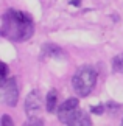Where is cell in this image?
<instances>
[{"label": "cell", "mask_w": 123, "mask_h": 126, "mask_svg": "<svg viewBox=\"0 0 123 126\" xmlns=\"http://www.w3.org/2000/svg\"><path fill=\"white\" fill-rule=\"evenodd\" d=\"M0 67H2V81H5V79H6V73H8V67H6L5 62H2Z\"/></svg>", "instance_id": "13"}, {"label": "cell", "mask_w": 123, "mask_h": 126, "mask_svg": "<svg viewBox=\"0 0 123 126\" xmlns=\"http://www.w3.org/2000/svg\"><path fill=\"white\" fill-rule=\"evenodd\" d=\"M2 125L3 126H13V120L9 118V115H3L2 117Z\"/></svg>", "instance_id": "12"}, {"label": "cell", "mask_w": 123, "mask_h": 126, "mask_svg": "<svg viewBox=\"0 0 123 126\" xmlns=\"http://www.w3.org/2000/svg\"><path fill=\"white\" fill-rule=\"evenodd\" d=\"M78 100L76 98H69L59 106V110H58V118L59 122L64 125H70L75 118V115L78 114Z\"/></svg>", "instance_id": "3"}, {"label": "cell", "mask_w": 123, "mask_h": 126, "mask_svg": "<svg viewBox=\"0 0 123 126\" xmlns=\"http://www.w3.org/2000/svg\"><path fill=\"white\" fill-rule=\"evenodd\" d=\"M42 55L48 56V58H58V59H61V58H64V51L58 45H55V44H45L42 47Z\"/></svg>", "instance_id": "6"}, {"label": "cell", "mask_w": 123, "mask_h": 126, "mask_svg": "<svg viewBox=\"0 0 123 126\" xmlns=\"http://www.w3.org/2000/svg\"><path fill=\"white\" fill-rule=\"evenodd\" d=\"M41 110H42L41 95H39L37 90H31L30 94H28L27 100H25V112L30 118H33V117H39V115H41Z\"/></svg>", "instance_id": "5"}, {"label": "cell", "mask_w": 123, "mask_h": 126, "mask_svg": "<svg viewBox=\"0 0 123 126\" xmlns=\"http://www.w3.org/2000/svg\"><path fill=\"white\" fill-rule=\"evenodd\" d=\"M90 110H92L93 114H103V112H105V106H103V104H100V106H92Z\"/></svg>", "instance_id": "11"}, {"label": "cell", "mask_w": 123, "mask_h": 126, "mask_svg": "<svg viewBox=\"0 0 123 126\" xmlns=\"http://www.w3.org/2000/svg\"><path fill=\"white\" fill-rule=\"evenodd\" d=\"M2 100L8 106H16L19 100V90H17V84L14 78L2 81Z\"/></svg>", "instance_id": "4"}, {"label": "cell", "mask_w": 123, "mask_h": 126, "mask_svg": "<svg viewBox=\"0 0 123 126\" xmlns=\"http://www.w3.org/2000/svg\"><path fill=\"white\" fill-rule=\"evenodd\" d=\"M89 125H92V122L87 117V114L83 112V110H78V114L75 115L73 122L70 123V126H89Z\"/></svg>", "instance_id": "7"}, {"label": "cell", "mask_w": 123, "mask_h": 126, "mask_svg": "<svg viewBox=\"0 0 123 126\" xmlns=\"http://www.w3.org/2000/svg\"><path fill=\"white\" fill-rule=\"evenodd\" d=\"M80 3H81V0H72L70 5H73V6H80Z\"/></svg>", "instance_id": "14"}, {"label": "cell", "mask_w": 123, "mask_h": 126, "mask_svg": "<svg viewBox=\"0 0 123 126\" xmlns=\"http://www.w3.org/2000/svg\"><path fill=\"white\" fill-rule=\"evenodd\" d=\"M27 126H42L44 125V122H42V120L41 118H37V117H33V118H30V120H28V122L25 123Z\"/></svg>", "instance_id": "10"}, {"label": "cell", "mask_w": 123, "mask_h": 126, "mask_svg": "<svg viewBox=\"0 0 123 126\" xmlns=\"http://www.w3.org/2000/svg\"><path fill=\"white\" fill-rule=\"evenodd\" d=\"M122 125H123V120H122Z\"/></svg>", "instance_id": "15"}, {"label": "cell", "mask_w": 123, "mask_h": 126, "mask_svg": "<svg viewBox=\"0 0 123 126\" xmlns=\"http://www.w3.org/2000/svg\"><path fill=\"white\" fill-rule=\"evenodd\" d=\"M112 69L115 72L123 73V55H117L114 59H112Z\"/></svg>", "instance_id": "9"}, {"label": "cell", "mask_w": 123, "mask_h": 126, "mask_svg": "<svg viewBox=\"0 0 123 126\" xmlns=\"http://www.w3.org/2000/svg\"><path fill=\"white\" fill-rule=\"evenodd\" d=\"M58 108V94L56 90H50L47 95V110L48 112H55Z\"/></svg>", "instance_id": "8"}, {"label": "cell", "mask_w": 123, "mask_h": 126, "mask_svg": "<svg viewBox=\"0 0 123 126\" xmlns=\"http://www.w3.org/2000/svg\"><path fill=\"white\" fill-rule=\"evenodd\" d=\"M97 72L90 65H81L72 78V86L80 96H87L95 87Z\"/></svg>", "instance_id": "2"}, {"label": "cell", "mask_w": 123, "mask_h": 126, "mask_svg": "<svg viewBox=\"0 0 123 126\" xmlns=\"http://www.w3.org/2000/svg\"><path fill=\"white\" fill-rule=\"evenodd\" d=\"M34 33V25L30 17V14L22 11L8 9L2 17V28L0 34L14 42H22L30 39Z\"/></svg>", "instance_id": "1"}]
</instances>
